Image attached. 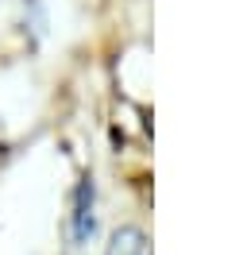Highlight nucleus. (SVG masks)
Returning a JSON list of instances; mask_svg holds the SVG:
<instances>
[{
  "label": "nucleus",
  "instance_id": "f257e3e1",
  "mask_svg": "<svg viewBox=\"0 0 247 255\" xmlns=\"http://www.w3.org/2000/svg\"><path fill=\"white\" fill-rule=\"evenodd\" d=\"M89 236H93V182L85 178L77 186V201H74V240L81 244Z\"/></svg>",
  "mask_w": 247,
  "mask_h": 255
},
{
  "label": "nucleus",
  "instance_id": "f03ea898",
  "mask_svg": "<svg viewBox=\"0 0 247 255\" xmlns=\"http://www.w3.org/2000/svg\"><path fill=\"white\" fill-rule=\"evenodd\" d=\"M108 255H143V232L139 228H120L108 244Z\"/></svg>",
  "mask_w": 247,
  "mask_h": 255
}]
</instances>
